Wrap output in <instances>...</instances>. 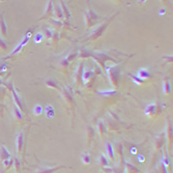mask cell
<instances>
[{"instance_id": "obj_1", "label": "cell", "mask_w": 173, "mask_h": 173, "mask_svg": "<svg viewBox=\"0 0 173 173\" xmlns=\"http://www.w3.org/2000/svg\"><path fill=\"white\" fill-rule=\"evenodd\" d=\"M31 31H28L27 33H26L25 35H24V37L22 38V40L20 41V43L18 44V46L15 48V49L13 50V51H11V53H10V55L8 56H6V57H5V59H7V58H11V57H13L14 55H16L17 53H19L21 50H22V48L25 46L26 44L28 43V41H29V38H30V37H31Z\"/></svg>"}, {"instance_id": "obj_2", "label": "cell", "mask_w": 173, "mask_h": 173, "mask_svg": "<svg viewBox=\"0 0 173 173\" xmlns=\"http://www.w3.org/2000/svg\"><path fill=\"white\" fill-rule=\"evenodd\" d=\"M108 75L109 77L111 78V82L113 83L114 85L117 84V80H118V75H119V71L117 67H110L108 68Z\"/></svg>"}, {"instance_id": "obj_3", "label": "cell", "mask_w": 173, "mask_h": 173, "mask_svg": "<svg viewBox=\"0 0 173 173\" xmlns=\"http://www.w3.org/2000/svg\"><path fill=\"white\" fill-rule=\"evenodd\" d=\"M44 111H45V114H46L47 118L52 119L55 116V109H54V107H53L52 105H50V104L45 107Z\"/></svg>"}, {"instance_id": "obj_4", "label": "cell", "mask_w": 173, "mask_h": 173, "mask_svg": "<svg viewBox=\"0 0 173 173\" xmlns=\"http://www.w3.org/2000/svg\"><path fill=\"white\" fill-rule=\"evenodd\" d=\"M0 159H1V161L11 159V154L8 153L6 147H4V146H2V145L0 146Z\"/></svg>"}, {"instance_id": "obj_5", "label": "cell", "mask_w": 173, "mask_h": 173, "mask_svg": "<svg viewBox=\"0 0 173 173\" xmlns=\"http://www.w3.org/2000/svg\"><path fill=\"white\" fill-rule=\"evenodd\" d=\"M137 75H138V77L140 79H146V78H149L150 77V73H149V71L147 70V68H144V67H142V68H139L138 71H137Z\"/></svg>"}, {"instance_id": "obj_6", "label": "cell", "mask_w": 173, "mask_h": 173, "mask_svg": "<svg viewBox=\"0 0 173 173\" xmlns=\"http://www.w3.org/2000/svg\"><path fill=\"white\" fill-rule=\"evenodd\" d=\"M156 111H157V105L154 103H150L145 107L144 112H145V114H147V115H154V113H156Z\"/></svg>"}, {"instance_id": "obj_7", "label": "cell", "mask_w": 173, "mask_h": 173, "mask_svg": "<svg viewBox=\"0 0 173 173\" xmlns=\"http://www.w3.org/2000/svg\"><path fill=\"white\" fill-rule=\"evenodd\" d=\"M107 25H108V22H107L106 24H103L102 26H100V27H98V28L97 29V30H95V31L93 32V33H92V37H91L92 40H95V38L100 37H101V34H102L103 30H104V29H106Z\"/></svg>"}, {"instance_id": "obj_8", "label": "cell", "mask_w": 173, "mask_h": 173, "mask_svg": "<svg viewBox=\"0 0 173 173\" xmlns=\"http://www.w3.org/2000/svg\"><path fill=\"white\" fill-rule=\"evenodd\" d=\"M0 29H1V33H2V35H6V34H7L6 23H5L4 18H3V16H2L1 13H0Z\"/></svg>"}, {"instance_id": "obj_9", "label": "cell", "mask_w": 173, "mask_h": 173, "mask_svg": "<svg viewBox=\"0 0 173 173\" xmlns=\"http://www.w3.org/2000/svg\"><path fill=\"white\" fill-rule=\"evenodd\" d=\"M61 168H65L64 166H59V167H56V168H41V170H38L37 172L35 173H53L55 171H57L58 169H61Z\"/></svg>"}, {"instance_id": "obj_10", "label": "cell", "mask_w": 173, "mask_h": 173, "mask_svg": "<svg viewBox=\"0 0 173 173\" xmlns=\"http://www.w3.org/2000/svg\"><path fill=\"white\" fill-rule=\"evenodd\" d=\"M10 88H11V92H13V95H14V97H15V101H16V106H19V108H20V109H23V105H22V102H21L20 97H18V95H17V92L15 91V89L13 88V86H11V84L10 85Z\"/></svg>"}, {"instance_id": "obj_11", "label": "cell", "mask_w": 173, "mask_h": 173, "mask_svg": "<svg viewBox=\"0 0 173 173\" xmlns=\"http://www.w3.org/2000/svg\"><path fill=\"white\" fill-rule=\"evenodd\" d=\"M23 133H20L17 137V148H18V153H21L22 151L23 147Z\"/></svg>"}, {"instance_id": "obj_12", "label": "cell", "mask_w": 173, "mask_h": 173, "mask_svg": "<svg viewBox=\"0 0 173 173\" xmlns=\"http://www.w3.org/2000/svg\"><path fill=\"white\" fill-rule=\"evenodd\" d=\"M163 90H164V92H165L166 94H168L169 92L171 91V85H170L168 79L165 80L164 83H163Z\"/></svg>"}, {"instance_id": "obj_13", "label": "cell", "mask_w": 173, "mask_h": 173, "mask_svg": "<svg viewBox=\"0 0 173 173\" xmlns=\"http://www.w3.org/2000/svg\"><path fill=\"white\" fill-rule=\"evenodd\" d=\"M14 115L18 120H22L23 115H22V113H21L20 109L18 108V106H16V105H15V108H14Z\"/></svg>"}, {"instance_id": "obj_14", "label": "cell", "mask_w": 173, "mask_h": 173, "mask_svg": "<svg viewBox=\"0 0 173 173\" xmlns=\"http://www.w3.org/2000/svg\"><path fill=\"white\" fill-rule=\"evenodd\" d=\"M43 111H44V109H43V107H41V104H37V105H35L33 107V113L37 116V115H41V113H43Z\"/></svg>"}, {"instance_id": "obj_15", "label": "cell", "mask_w": 173, "mask_h": 173, "mask_svg": "<svg viewBox=\"0 0 173 173\" xmlns=\"http://www.w3.org/2000/svg\"><path fill=\"white\" fill-rule=\"evenodd\" d=\"M106 148H107V153H108V154H109V158L111 160H114V154H113V147H112V145L110 144V143H107Z\"/></svg>"}, {"instance_id": "obj_16", "label": "cell", "mask_w": 173, "mask_h": 173, "mask_svg": "<svg viewBox=\"0 0 173 173\" xmlns=\"http://www.w3.org/2000/svg\"><path fill=\"white\" fill-rule=\"evenodd\" d=\"M43 38H44V34L41 33V32H37V33H35L34 35V43L35 44H40L43 41Z\"/></svg>"}, {"instance_id": "obj_17", "label": "cell", "mask_w": 173, "mask_h": 173, "mask_svg": "<svg viewBox=\"0 0 173 173\" xmlns=\"http://www.w3.org/2000/svg\"><path fill=\"white\" fill-rule=\"evenodd\" d=\"M163 138H164V136H162V135H159L156 138V147L158 148V149H159V148H161L162 147V145H163Z\"/></svg>"}, {"instance_id": "obj_18", "label": "cell", "mask_w": 173, "mask_h": 173, "mask_svg": "<svg viewBox=\"0 0 173 173\" xmlns=\"http://www.w3.org/2000/svg\"><path fill=\"white\" fill-rule=\"evenodd\" d=\"M50 14H52V1H48V8L46 10V11H45V14H44V16L41 17V19H43V18H45L46 16L48 17Z\"/></svg>"}, {"instance_id": "obj_19", "label": "cell", "mask_w": 173, "mask_h": 173, "mask_svg": "<svg viewBox=\"0 0 173 173\" xmlns=\"http://www.w3.org/2000/svg\"><path fill=\"white\" fill-rule=\"evenodd\" d=\"M167 137H168V142L171 143L172 141V127L170 124V122L168 123V127H167Z\"/></svg>"}, {"instance_id": "obj_20", "label": "cell", "mask_w": 173, "mask_h": 173, "mask_svg": "<svg viewBox=\"0 0 173 173\" xmlns=\"http://www.w3.org/2000/svg\"><path fill=\"white\" fill-rule=\"evenodd\" d=\"M130 77H131V78H132V80H133L134 82L136 83V84H142V83L144 82V80L140 79L139 77H136V76H134V75H132V74H131V75H130Z\"/></svg>"}, {"instance_id": "obj_21", "label": "cell", "mask_w": 173, "mask_h": 173, "mask_svg": "<svg viewBox=\"0 0 173 173\" xmlns=\"http://www.w3.org/2000/svg\"><path fill=\"white\" fill-rule=\"evenodd\" d=\"M82 159H83V162H84L85 164H89V163H90V158H89L88 154H83Z\"/></svg>"}, {"instance_id": "obj_22", "label": "cell", "mask_w": 173, "mask_h": 173, "mask_svg": "<svg viewBox=\"0 0 173 173\" xmlns=\"http://www.w3.org/2000/svg\"><path fill=\"white\" fill-rule=\"evenodd\" d=\"M100 162H101V165H102V166H107V165H108V162H107V159L103 156V154L100 157Z\"/></svg>"}, {"instance_id": "obj_23", "label": "cell", "mask_w": 173, "mask_h": 173, "mask_svg": "<svg viewBox=\"0 0 173 173\" xmlns=\"http://www.w3.org/2000/svg\"><path fill=\"white\" fill-rule=\"evenodd\" d=\"M115 90L114 89H110V90H100L98 91V93H101V94H112V93H114Z\"/></svg>"}, {"instance_id": "obj_24", "label": "cell", "mask_w": 173, "mask_h": 173, "mask_svg": "<svg viewBox=\"0 0 173 173\" xmlns=\"http://www.w3.org/2000/svg\"><path fill=\"white\" fill-rule=\"evenodd\" d=\"M47 85L50 86V87H53V88H58V86L56 83H54L53 81H51V80H49V81H47Z\"/></svg>"}, {"instance_id": "obj_25", "label": "cell", "mask_w": 173, "mask_h": 173, "mask_svg": "<svg viewBox=\"0 0 173 173\" xmlns=\"http://www.w3.org/2000/svg\"><path fill=\"white\" fill-rule=\"evenodd\" d=\"M0 47H1L3 50H5V49L7 48V46L5 45V41H4L3 40H1V38H0Z\"/></svg>"}, {"instance_id": "obj_26", "label": "cell", "mask_w": 173, "mask_h": 173, "mask_svg": "<svg viewBox=\"0 0 173 173\" xmlns=\"http://www.w3.org/2000/svg\"><path fill=\"white\" fill-rule=\"evenodd\" d=\"M4 109H5V106L0 104V116H1V117H2V112L4 111Z\"/></svg>"}, {"instance_id": "obj_27", "label": "cell", "mask_w": 173, "mask_h": 173, "mask_svg": "<svg viewBox=\"0 0 173 173\" xmlns=\"http://www.w3.org/2000/svg\"><path fill=\"white\" fill-rule=\"evenodd\" d=\"M139 158H140V161H141V162H143V161H144V160H143V157L140 156V154H139Z\"/></svg>"}, {"instance_id": "obj_28", "label": "cell", "mask_w": 173, "mask_h": 173, "mask_svg": "<svg viewBox=\"0 0 173 173\" xmlns=\"http://www.w3.org/2000/svg\"><path fill=\"white\" fill-rule=\"evenodd\" d=\"M0 173H5V171H1V172H0Z\"/></svg>"}]
</instances>
